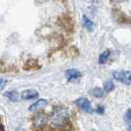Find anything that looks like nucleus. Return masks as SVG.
I'll return each instance as SVG.
<instances>
[{"label":"nucleus","mask_w":131,"mask_h":131,"mask_svg":"<svg viewBox=\"0 0 131 131\" xmlns=\"http://www.w3.org/2000/svg\"><path fill=\"white\" fill-rule=\"evenodd\" d=\"M69 118V113L65 107L57 106L55 107L51 112L50 115V121L53 126L55 127H61L65 125Z\"/></svg>","instance_id":"1"},{"label":"nucleus","mask_w":131,"mask_h":131,"mask_svg":"<svg viewBox=\"0 0 131 131\" xmlns=\"http://www.w3.org/2000/svg\"><path fill=\"white\" fill-rule=\"evenodd\" d=\"M112 77L126 85L131 84V71H115L112 73Z\"/></svg>","instance_id":"2"},{"label":"nucleus","mask_w":131,"mask_h":131,"mask_svg":"<svg viewBox=\"0 0 131 131\" xmlns=\"http://www.w3.org/2000/svg\"><path fill=\"white\" fill-rule=\"evenodd\" d=\"M47 121V116L43 113H38L33 117V123L37 128H41L46 125Z\"/></svg>","instance_id":"3"},{"label":"nucleus","mask_w":131,"mask_h":131,"mask_svg":"<svg viewBox=\"0 0 131 131\" xmlns=\"http://www.w3.org/2000/svg\"><path fill=\"white\" fill-rule=\"evenodd\" d=\"M76 105H78L79 107L85 112H92V106L90 102L85 98H80L78 100H76Z\"/></svg>","instance_id":"4"},{"label":"nucleus","mask_w":131,"mask_h":131,"mask_svg":"<svg viewBox=\"0 0 131 131\" xmlns=\"http://www.w3.org/2000/svg\"><path fill=\"white\" fill-rule=\"evenodd\" d=\"M46 105H47V101L43 100V99H40V100H39L38 102H36L35 104H33L29 107V111L30 112H38L39 110L43 108L45 106H46Z\"/></svg>","instance_id":"5"},{"label":"nucleus","mask_w":131,"mask_h":131,"mask_svg":"<svg viewBox=\"0 0 131 131\" xmlns=\"http://www.w3.org/2000/svg\"><path fill=\"white\" fill-rule=\"evenodd\" d=\"M65 75L68 81H74V80H77L80 78L82 76V73L77 69H69L66 71Z\"/></svg>","instance_id":"6"},{"label":"nucleus","mask_w":131,"mask_h":131,"mask_svg":"<svg viewBox=\"0 0 131 131\" xmlns=\"http://www.w3.org/2000/svg\"><path fill=\"white\" fill-rule=\"evenodd\" d=\"M39 96L38 91L34 90V89H30V90H26L22 93V99L23 100H31V99H35Z\"/></svg>","instance_id":"7"},{"label":"nucleus","mask_w":131,"mask_h":131,"mask_svg":"<svg viewBox=\"0 0 131 131\" xmlns=\"http://www.w3.org/2000/svg\"><path fill=\"white\" fill-rule=\"evenodd\" d=\"M83 21H84V26L85 28L88 30V31H93L94 30V23H93L91 20L89 19L87 16H84L83 17Z\"/></svg>","instance_id":"8"},{"label":"nucleus","mask_w":131,"mask_h":131,"mask_svg":"<svg viewBox=\"0 0 131 131\" xmlns=\"http://www.w3.org/2000/svg\"><path fill=\"white\" fill-rule=\"evenodd\" d=\"M124 120L126 122L127 130L131 131V110H128L124 115Z\"/></svg>","instance_id":"9"},{"label":"nucleus","mask_w":131,"mask_h":131,"mask_svg":"<svg viewBox=\"0 0 131 131\" xmlns=\"http://www.w3.org/2000/svg\"><path fill=\"white\" fill-rule=\"evenodd\" d=\"M110 54L111 52L108 51V50H105V52H103L101 54V56H100V58H99V63L100 64H104L106 62V60L108 58V56H110Z\"/></svg>","instance_id":"10"},{"label":"nucleus","mask_w":131,"mask_h":131,"mask_svg":"<svg viewBox=\"0 0 131 131\" xmlns=\"http://www.w3.org/2000/svg\"><path fill=\"white\" fill-rule=\"evenodd\" d=\"M5 96H6L10 101H12V102H16V101L18 100V98H19L18 93L17 92H7L6 94H5Z\"/></svg>","instance_id":"11"},{"label":"nucleus","mask_w":131,"mask_h":131,"mask_svg":"<svg viewBox=\"0 0 131 131\" xmlns=\"http://www.w3.org/2000/svg\"><path fill=\"white\" fill-rule=\"evenodd\" d=\"M114 89V84H113V82L112 81H106L105 83V91L106 92H112V90Z\"/></svg>","instance_id":"12"},{"label":"nucleus","mask_w":131,"mask_h":131,"mask_svg":"<svg viewBox=\"0 0 131 131\" xmlns=\"http://www.w3.org/2000/svg\"><path fill=\"white\" fill-rule=\"evenodd\" d=\"M93 95H94L95 97H97V98H102V97L104 96V90L97 87V88H95V89L93 90Z\"/></svg>","instance_id":"13"},{"label":"nucleus","mask_w":131,"mask_h":131,"mask_svg":"<svg viewBox=\"0 0 131 131\" xmlns=\"http://www.w3.org/2000/svg\"><path fill=\"white\" fill-rule=\"evenodd\" d=\"M97 112H98L99 113H104V106H102V105L100 106V105H99V106H98V110H97Z\"/></svg>","instance_id":"14"},{"label":"nucleus","mask_w":131,"mask_h":131,"mask_svg":"<svg viewBox=\"0 0 131 131\" xmlns=\"http://www.w3.org/2000/svg\"><path fill=\"white\" fill-rule=\"evenodd\" d=\"M3 87H4V80L1 79V90L3 89Z\"/></svg>","instance_id":"15"},{"label":"nucleus","mask_w":131,"mask_h":131,"mask_svg":"<svg viewBox=\"0 0 131 131\" xmlns=\"http://www.w3.org/2000/svg\"><path fill=\"white\" fill-rule=\"evenodd\" d=\"M0 128H1V131H4V128H3V125H1V126H0Z\"/></svg>","instance_id":"16"}]
</instances>
